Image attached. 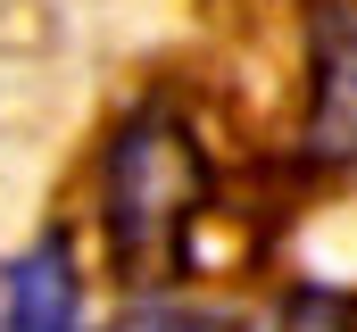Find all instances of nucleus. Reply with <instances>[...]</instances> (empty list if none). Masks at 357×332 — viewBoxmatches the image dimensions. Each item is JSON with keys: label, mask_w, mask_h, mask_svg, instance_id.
<instances>
[{"label": "nucleus", "mask_w": 357, "mask_h": 332, "mask_svg": "<svg viewBox=\"0 0 357 332\" xmlns=\"http://www.w3.org/2000/svg\"><path fill=\"white\" fill-rule=\"evenodd\" d=\"M0 332H91V257L75 225H42L0 266Z\"/></svg>", "instance_id": "2"}, {"label": "nucleus", "mask_w": 357, "mask_h": 332, "mask_svg": "<svg viewBox=\"0 0 357 332\" xmlns=\"http://www.w3.org/2000/svg\"><path fill=\"white\" fill-rule=\"evenodd\" d=\"M307 158L357 174V0H316L307 17Z\"/></svg>", "instance_id": "3"}, {"label": "nucleus", "mask_w": 357, "mask_h": 332, "mask_svg": "<svg viewBox=\"0 0 357 332\" xmlns=\"http://www.w3.org/2000/svg\"><path fill=\"white\" fill-rule=\"evenodd\" d=\"M208 199H216V166L175 100H133L108 116L91 150V233L125 299L191 282V241Z\"/></svg>", "instance_id": "1"}, {"label": "nucleus", "mask_w": 357, "mask_h": 332, "mask_svg": "<svg viewBox=\"0 0 357 332\" xmlns=\"http://www.w3.org/2000/svg\"><path fill=\"white\" fill-rule=\"evenodd\" d=\"M100 332H258V324H250V316H233V308L183 299V291H142V299H125Z\"/></svg>", "instance_id": "4"}]
</instances>
